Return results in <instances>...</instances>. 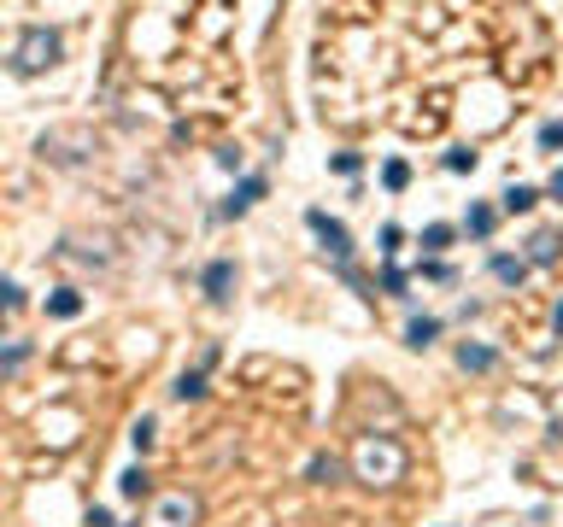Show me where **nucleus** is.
Returning <instances> with one entry per match:
<instances>
[{
    "label": "nucleus",
    "mask_w": 563,
    "mask_h": 527,
    "mask_svg": "<svg viewBox=\"0 0 563 527\" xmlns=\"http://www.w3.org/2000/svg\"><path fill=\"white\" fill-rule=\"evenodd\" d=\"M534 206H540V188H528V182H510L499 194V211H510V217H528Z\"/></svg>",
    "instance_id": "0eeeda50"
},
{
    "label": "nucleus",
    "mask_w": 563,
    "mask_h": 527,
    "mask_svg": "<svg viewBox=\"0 0 563 527\" xmlns=\"http://www.w3.org/2000/svg\"><path fill=\"white\" fill-rule=\"evenodd\" d=\"M24 358H29V346H24V340H12V346H6V358H0V369L18 375V369H24Z\"/></svg>",
    "instance_id": "b1692460"
},
{
    "label": "nucleus",
    "mask_w": 563,
    "mask_h": 527,
    "mask_svg": "<svg viewBox=\"0 0 563 527\" xmlns=\"http://www.w3.org/2000/svg\"><path fill=\"white\" fill-rule=\"evenodd\" d=\"M558 258V235H551V229H540L534 240H528V264H551Z\"/></svg>",
    "instance_id": "f3484780"
},
{
    "label": "nucleus",
    "mask_w": 563,
    "mask_h": 527,
    "mask_svg": "<svg viewBox=\"0 0 563 527\" xmlns=\"http://www.w3.org/2000/svg\"><path fill=\"white\" fill-rule=\"evenodd\" d=\"M540 147H546V153H558V147H563V124H540Z\"/></svg>",
    "instance_id": "a878e982"
},
{
    "label": "nucleus",
    "mask_w": 563,
    "mask_h": 527,
    "mask_svg": "<svg viewBox=\"0 0 563 527\" xmlns=\"http://www.w3.org/2000/svg\"><path fill=\"white\" fill-rule=\"evenodd\" d=\"M452 240H458V229H452V223H428V229H422V252H428V258H440Z\"/></svg>",
    "instance_id": "4468645a"
},
{
    "label": "nucleus",
    "mask_w": 563,
    "mask_h": 527,
    "mask_svg": "<svg viewBox=\"0 0 563 527\" xmlns=\"http://www.w3.org/2000/svg\"><path fill=\"white\" fill-rule=\"evenodd\" d=\"M381 293H394V299H405V270H399V264H388V270H381Z\"/></svg>",
    "instance_id": "412c9836"
},
{
    "label": "nucleus",
    "mask_w": 563,
    "mask_h": 527,
    "mask_svg": "<svg viewBox=\"0 0 563 527\" xmlns=\"http://www.w3.org/2000/svg\"><path fill=\"white\" fill-rule=\"evenodd\" d=\"M306 481H311V486H335V481H340V463L329 458V451H317V458L306 463Z\"/></svg>",
    "instance_id": "ddd939ff"
},
{
    "label": "nucleus",
    "mask_w": 563,
    "mask_h": 527,
    "mask_svg": "<svg viewBox=\"0 0 563 527\" xmlns=\"http://www.w3.org/2000/svg\"><path fill=\"white\" fill-rule=\"evenodd\" d=\"M435 340H440V317H411V322H405V346L428 352Z\"/></svg>",
    "instance_id": "9b49d317"
},
{
    "label": "nucleus",
    "mask_w": 563,
    "mask_h": 527,
    "mask_svg": "<svg viewBox=\"0 0 563 527\" xmlns=\"http://www.w3.org/2000/svg\"><path fill=\"white\" fill-rule=\"evenodd\" d=\"M551 199H563V165H558V176H551V188H546Z\"/></svg>",
    "instance_id": "cd10ccee"
},
{
    "label": "nucleus",
    "mask_w": 563,
    "mask_h": 527,
    "mask_svg": "<svg viewBox=\"0 0 563 527\" xmlns=\"http://www.w3.org/2000/svg\"><path fill=\"white\" fill-rule=\"evenodd\" d=\"M265 188H270L265 176H241V182H235V194L224 199V217H247V211L265 199Z\"/></svg>",
    "instance_id": "423d86ee"
},
{
    "label": "nucleus",
    "mask_w": 563,
    "mask_h": 527,
    "mask_svg": "<svg viewBox=\"0 0 563 527\" xmlns=\"http://www.w3.org/2000/svg\"><path fill=\"white\" fill-rule=\"evenodd\" d=\"M47 317H59V322H77V317H83V293H77V288H59V293H47Z\"/></svg>",
    "instance_id": "1a4fd4ad"
},
{
    "label": "nucleus",
    "mask_w": 563,
    "mask_h": 527,
    "mask_svg": "<svg viewBox=\"0 0 563 527\" xmlns=\"http://www.w3.org/2000/svg\"><path fill=\"white\" fill-rule=\"evenodd\" d=\"M493 276L505 281V288H522V281H528V258H510V252H493Z\"/></svg>",
    "instance_id": "f8f14e48"
},
{
    "label": "nucleus",
    "mask_w": 563,
    "mask_h": 527,
    "mask_svg": "<svg viewBox=\"0 0 563 527\" xmlns=\"http://www.w3.org/2000/svg\"><path fill=\"white\" fill-rule=\"evenodd\" d=\"M381 188H388V194H405L411 188V165L405 158H388V165H381Z\"/></svg>",
    "instance_id": "2eb2a0df"
},
{
    "label": "nucleus",
    "mask_w": 563,
    "mask_h": 527,
    "mask_svg": "<svg viewBox=\"0 0 563 527\" xmlns=\"http://www.w3.org/2000/svg\"><path fill=\"white\" fill-rule=\"evenodd\" d=\"M399 247H405V229H399V223H381V264H394L399 258Z\"/></svg>",
    "instance_id": "a211bd4d"
},
{
    "label": "nucleus",
    "mask_w": 563,
    "mask_h": 527,
    "mask_svg": "<svg viewBox=\"0 0 563 527\" xmlns=\"http://www.w3.org/2000/svg\"><path fill=\"white\" fill-rule=\"evenodd\" d=\"M200 288H206L211 305H229V293H235V258H211L206 276H200Z\"/></svg>",
    "instance_id": "39448f33"
},
{
    "label": "nucleus",
    "mask_w": 563,
    "mask_h": 527,
    "mask_svg": "<svg viewBox=\"0 0 563 527\" xmlns=\"http://www.w3.org/2000/svg\"><path fill=\"white\" fill-rule=\"evenodd\" d=\"M493 346H481V340H464V346H458V369H469V375H487L493 369Z\"/></svg>",
    "instance_id": "9d476101"
},
{
    "label": "nucleus",
    "mask_w": 563,
    "mask_h": 527,
    "mask_svg": "<svg viewBox=\"0 0 563 527\" xmlns=\"http://www.w3.org/2000/svg\"><path fill=\"white\" fill-rule=\"evenodd\" d=\"M59 53H65L59 29H47V24H29L24 36H18V47H12V70H18V77H36V70L59 65Z\"/></svg>",
    "instance_id": "f257e3e1"
},
{
    "label": "nucleus",
    "mask_w": 563,
    "mask_h": 527,
    "mask_svg": "<svg viewBox=\"0 0 563 527\" xmlns=\"http://www.w3.org/2000/svg\"><path fill=\"white\" fill-rule=\"evenodd\" d=\"M118 492L124 499H147V469H124L118 474Z\"/></svg>",
    "instance_id": "aec40b11"
},
{
    "label": "nucleus",
    "mask_w": 563,
    "mask_h": 527,
    "mask_svg": "<svg viewBox=\"0 0 563 527\" xmlns=\"http://www.w3.org/2000/svg\"><path fill=\"white\" fill-rule=\"evenodd\" d=\"M417 276H428V281H458V276H452V264H440V258H422Z\"/></svg>",
    "instance_id": "5701e85b"
},
{
    "label": "nucleus",
    "mask_w": 563,
    "mask_h": 527,
    "mask_svg": "<svg viewBox=\"0 0 563 527\" xmlns=\"http://www.w3.org/2000/svg\"><path fill=\"white\" fill-rule=\"evenodd\" d=\"M440 165H446V170H452V176H476V165H481V158H476V153H469V147H452V153H446V158H440Z\"/></svg>",
    "instance_id": "6ab92c4d"
},
{
    "label": "nucleus",
    "mask_w": 563,
    "mask_h": 527,
    "mask_svg": "<svg viewBox=\"0 0 563 527\" xmlns=\"http://www.w3.org/2000/svg\"><path fill=\"white\" fill-rule=\"evenodd\" d=\"M129 445H135V451H153V417H141L135 428H129Z\"/></svg>",
    "instance_id": "4be33fe9"
},
{
    "label": "nucleus",
    "mask_w": 563,
    "mask_h": 527,
    "mask_svg": "<svg viewBox=\"0 0 563 527\" xmlns=\"http://www.w3.org/2000/svg\"><path fill=\"white\" fill-rule=\"evenodd\" d=\"M200 393H206V369H188V375H176V387H170V399H200Z\"/></svg>",
    "instance_id": "dca6fc26"
},
{
    "label": "nucleus",
    "mask_w": 563,
    "mask_h": 527,
    "mask_svg": "<svg viewBox=\"0 0 563 527\" xmlns=\"http://www.w3.org/2000/svg\"><path fill=\"white\" fill-rule=\"evenodd\" d=\"M352 463H358V481H370V486H388L405 474V451L394 440H358V458Z\"/></svg>",
    "instance_id": "f03ea898"
},
{
    "label": "nucleus",
    "mask_w": 563,
    "mask_h": 527,
    "mask_svg": "<svg viewBox=\"0 0 563 527\" xmlns=\"http://www.w3.org/2000/svg\"><path fill=\"white\" fill-rule=\"evenodd\" d=\"M306 229L323 240V252H329L335 264H352V235H347V223H340V217H329V211L311 206V211H306Z\"/></svg>",
    "instance_id": "7ed1b4c3"
},
{
    "label": "nucleus",
    "mask_w": 563,
    "mask_h": 527,
    "mask_svg": "<svg viewBox=\"0 0 563 527\" xmlns=\"http://www.w3.org/2000/svg\"><path fill=\"white\" fill-rule=\"evenodd\" d=\"M551 322H558V334H563V299H558V317H551Z\"/></svg>",
    "instance_id": "c85d7f7f"
},
{
    "label": "nucleus",
    "mask_w": 563,
    "mask_h": 527,
    "mask_svg": "<svg viewBox=\"0 0 563 527\" xmlns=\"http://www.w3.org/2000/svg\"><path fill=\"white\" fill-rule=\"evenodd\" d=\"M493 229H499V211L476 199V206L464 211V235H469V240H493Z\"/></svg>",
    "instance_id": "6e6552de"
},
{
    "label": "nucleus",
    "mask_w": 563,
    "mask_h": 527,
    "mask_svg": "<svg viewBox=\"0 0 563 527\" xmlns=\"http://www.w3.org/2000/svg\"><path fill=\"white\" fill-rule=\"evenodd\" d=\"M329 165H335V176H358V170H364V158H358V153H335Z\"/></svg>",
    "instance_id": "393cba45"
},
{
    "label": "nucleus",
    "mask_w": 563,
    "mask_h": 527,
    "mask_svg": "<svg viewBox=\"0 0 563 527\" xmlns=\"http://www.w3.org/2000/svg\"><path fill=\"white\" fill-rule=\"evenodd\" d=\"M200 522V499L194 492H165L153 510V527H194Z\"/></svg>",
    "instance_id": "20e7f679"
},
{
    "label": "nucleus",
    "mask_w": 563,
    "mask_h": 527,
    "mask_svg": "<svg viewBox=\"0 0 563 527\" xmlns=\"http://www.w3.org/2000/svg\"><path fill=\"white\" fill-rule=\"evenodd\" d=\"M88 527H112V510H100V504H94V510H88Z\"/></svg>",
    "instance_id": "bb28decb"
}]
</instances>
